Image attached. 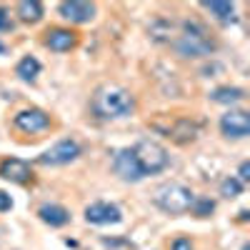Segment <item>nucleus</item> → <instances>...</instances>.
I'll return each mask as SVG.
<instances>
[{
	"label": "nucleus",
	"mask_w": 250,
	"mask_h": 250,
	"mask_svg": "<svg viewBox=\"0 0 250 250\" xmlns=\"http://www.w3.org/2000/svg\"><path fill=\"white\" fill-rule=\"evenodd\" d=\"M90 108L100 120H118V118H128L135 110V95L118 85V83H103L95 88Z\"/></svg>",
	"instance_id": "obj_1"
},
{
	"label": "nucleus",
	"mask_w": 250,
	"mask_h": 250,
	"mask_svg": "<svg viewBox=\"0 0 250 250\" xmlns=\"http://www.w3.org/2000/svg\"><path fill=\"white\" fill-rule=\"evenodd\" d=\"M153 203H155V208H160V210L168 213V215H183L193 208L195 193L190 188L180 185V183H163V185L155 188Z\"/></svg>",
	"instance_id": "obj_2"
},
{
	"label": "nucleus",
	"mask_w": 250,
	"mask_h": 250,
	"mask_svg": "<svg viewBox=\"0 0 250 250\" xmlns=\"http://www.w3.org/2000/svg\"><path fill=\"white\" fill-rule=\"evenodd\" d=\"M175 50L183 58H203V55H210L215 50V43L210 40V35L205 33L203 25L183 23V33L175 40Z\"/></svg>",
	"instance_id": "obj_3"
},
{
	"label": "nucleus",
	"mask_w": 250,
	"mask_h": 250,
	"mask_svg": "<svg viewBox=\"0 0 250 250\" xmlns=\"http://www.w3.org/2000/svg\"><path fill=\"white\" fill-rule=\"evenodd\" d=\"M130 150H133V155H135V160H138V168H140L143 178H145V175L163 173V170L170 165L168 150H165L160 143H155V140H138Z\"/></svg>",
	"instance_id": "obj_4"
},
{
	"label": "nucleus",
	"mask_w": 250,
	"mask_h": 250,
	"mask_svg": "<svg viewBox=\"0 0 250 250\" xmlns=\"http://www.w3.org/2000/svg\"><path fill=\"white\" fill-rule=\"evenodd\" d=\"M78 158H80V145H78V140L68 138V140L55 143L50 150H45L43 155L38 158V163L40 165H68V163H73Z\"/></svg>",
	"instance_id": "obj_5"
},
{
	"label": "nucleus",
	"mask_w": 250,
	"mask_h": 250,
	"mask_svg": "<svg viewBox=\"0 0 250 250\" xmlns=\"http://www.w3.org/2000/svg\"><path fill=\"white\" fill-rule=\"evenodd\" d=\"M220 133L225 138H233V140H243L250 135V118L245 110H228L220 118Z\"/></svg>",
	"instance_id": "obj_6"
},
{
	"label": "nucleus",
	"mask_w": 250,
	"mask_h": 250,
	"mask_svg": "<svg viewBox=\"0 0 250 250\" xmlns=\"http://www.w3.org/2000/svg\"><path fill=\"white\" fill-rule=\"evenodd\" d=\"M13 125L23 133H40V130L50 128V115L40 108H28V110H20L13 118Z\"/></svg>",
	"instance_id": "obj_7"
},
{
	"label": "nucleus",
	"mask_w": 250,
	"mask_h": 250,
	"mask_svg": "<svg viewBox=\"0 0 250 250\" xmlns=\"http://www.w3.org/2000/svg\"><path fill=\"white\" fill-rule=\"evenodd\" d=\"M85 220L90 225H115V223L123 220V213H120L118 205L98 200V203H90L85 208Z\"/></svg>",
	"instance_id": "obj_8"
},
{
	"label": "nucleus",
	"mask_w": 250,
	"mask_h": 250,
	"mask_svg": "<svg viewBox=\"0 0 250 250\" xmlns=\"http://www.w3.org/2000/svg\"><path fill=\"white\" fill-rule=\"evenodd\" d=\"M113 170H115L125 183H138V180H143V173H140V168H138V160H135V155H133L130 148H123V150L115 153V158H113Z\"/></svg>",
	"instance_id": "obj_9"
},
{
	"label": "nucleus",
	"mask_w": 250,
	"mask_h": 250,
	"mask_svg": "<svg viewBox=\"0 0 250 250\" xmlns=\"http://www.w3.org/2000/svg\"><path fill=\"white\" fill-rule=\"evenodd\" d=\"M0 178H5L10 183H18V185H25L33 178L30 163L20 160V158H5V160H0Z\"/></svg>",
	"instance_id": "obj_10"
},
{
	"label": "nucleus",
	"mask_w": 250,
	"mask_h": 250,
	"mask_svg": "<svg viewBox=\"0 0 250 250\" xmlns=\"http://www.w3.org/2000/svg\"><path fill=\"white\" fill-rule=\"evenodd\" d=\"M58 13L70 20V23H90V20L95 18V5L93 3H80V0H68V3H60L58 5Z\"/></svg>",
	"instance_id": "obj_11"
},
{
	"label": "nucleus",
	"mask_w": 250,
	"mask_h": 250,
	"mask_svg": "<svg viewBox=\"0 0 250 250\" xmlns=\"http://www.w3.org/2000/svg\"><path fill=\"white\" fill-rule=\"evenodd\" d=\"M78 45V35L68 28H50L45 33V48H50L53 53H68Z\"/></svg>",
	"instance_id": "obj_12"
},
{
	"label": "nucleus",
	"mask_w": 250,
	"mask_h": 250,
	"mask_svg": "<svg viewBox=\"0 0 250 250\" xmlns=\"http://www.w3.org/2000/svg\"><path fill=\"white\" fill-rule=\"evenodd\" d=\"M38 218L43 220V223H48L50 228H62V225L70 223V213H68L62 205H55V203L40 205V208H38Z\"/></svg>",
	"instance_id": "obj_13"
},
{
	"label": "nucleus",
	"mask_w": 250,
	"mask_h": 250,
	"mask_svg": "<svg viewBox=\"0 0 250 250\" xmlns=\"http://www.w3.org/2000/svg\"><path fill=\"white\" fill-rule=\"evenodd\" d=\"M160 130L168 135V138L178 140V143H188V140H195V135H198V125L190 123V120H185V118H180V120H175L173 128H160Z\"/></svg>",
	"instance_id": "obj_14"
},
{
	"label": "nucleus",
	"mask_w": 250,
	"mask_h": 250,
	"mask_svg": "<svg viewBox=\"0 0 250 250\" xmlns=\"http://www.w3.org/2000/svg\"><path fill=\"white\" fill-rule=\"evenodd\" d=\"M203 8L210 13L218 23H223V25L235 23V5L233 3H220V0H213V3H203Z\"/></svg>",
	"instance_id": "obj_15"
},
{
	"label": "nucleus",
	"mask_w": 250,
	"mask_h": 250,
	"mask_svg": "<svg viewBox=\"0 0 250 250\" xmlns=\"http://www.w3.org/2000/svg\"><path fill=\"white\" fill-rule=\"evenodd\" d=\"M18 18L23 23H38L43 18V3L40 0H20L18 3Z\"/></svg>",
	"instance_id": "obj_16"
},
{
	"label": "nucleus",
	"mask_w": 250,
	"mask_h": 250,
	"mask_svg": "<svg viewBox=\"0 0 250 250\" xmlns=\"http://www.w3.org/2000/svg\"><path fill=\"white\" fill-rule=\"evenodd\" d=\"M38 73H40V62H38L33 55H25V58L15 65V75H18L20 80H25V83H33V80L38 78Z\"/></svg>",
	"instance_id": "obj_17"
},
{
	"label": "nucleus",
	"mask_w": 250,
	"mask_h": 250,
	"mask_svg": "<svg viewBox=\"0 0 250 250\" xmlns=\"http://www.w3.org/2000/svg\"><path fill=\"white\" fill-rule=\"evenodd\" d=\"M245 98V90L243 88H230V85H225V88H215L210 93V100L213 103H225V105H233V103H240Z\"/></svg>",
	"instance_id": "obj_18"
},
{
	"label": "nucleus",
	"mask_w": 250,
	"mask_h": 250,
	"mask_svg": "<svg viewBox=\"0 0 250 250\" xmlns=\"http://www.w3.org/2000/svg\"><path fill=\"white\" fill-rule=\"evenodd\" d=\"M243 193V183L238 180V178H225L223 183H220V195H225V198H238Z\"/></svg>",
	"instance_id": "obj_19"
},
{
	"label": "nucleus",
	"mask_w": 250,
	"mask_h": 250,
	"mask_svg": "<svg viewBox=\"0 0 250 250\" xmlns=\"http://www.w3.org/2000/svg\"><path fill=\"white\" fill-rule=\"evenodd\" d=\"M190 210H193L195 215L205 218V215H210V213L215 210V203H213V200H208V198H195V203H193Z\"/></svg>",
	"instance_id": "obj_20"
},
{
	"label": "nucleus",
	"mask_w": 250,
	"mask_h": 250,
	"mask_svg": "<svg viewBox=\"0 0 250 250\" xmlns=\"http://www.w3.org/2000/svg\"><path fill=\"white\" fill-rule=\"evenodd\" d=\"M10 208H13V198H10L5 190H0V213L10 210Z\"/></svg>",
	"instance_id": "obj_21"
},
{
	"label": "nucleus",
	"mask_w": 250,
	"mask_h": 250,
	"mask_svg": "<svg viewBox=\"0 0 250 250\" xmlns=\"http://www.w3.org/2000/svg\"><path fill=\"white\" fill-rule=\"evenodd\" d=\"M238 180H240V183H248V180H250V163H248V160H245V163H240Z\"/></svg>",
	"instance_id": "obj_22"
},
{
	"label": "nucleus",
	"mask_w": 250,
	"mask_h": 250,
	"mask_svg": "<svg viewBox=\"0 0 250 250\" xmlns=\"http://www.w3.org/2000/svg\"><path fill=\"white\" fill-rule=\"evenodd\" d=\"M173 250H193V243L188 238H175L173 240Z\"/></svg>",
	"instance_id": "obj_23"
},
{
	"label": "nucleus",
	"mask_w": 250,
	"mask_h": 250,
	"mask_svg": "<svg viewBox=\"0 0 250 250\" xmlns=\"http://www.w3.org/2000/svg\"><path fill=\"white\" fill-rule=\"evenodd\" d=\"M8 28H10V18L3 8H0V30H8Z\"/></svg>",
	"instance_id": "obj_24"
},
{
	"label": "nucleus",
	"mask_w": 250,
	"mask_h": 250,
	"mask_svg": "<svg viewBox=\"0 0 250 250\" xmlns=\"http://www.w3.org/2000/svg\"><path fill=\"white\" fill-rule=\"evenodd\" d=\"M238 220H240V223H245V220H248V210H240V218H238Z\"/></svg>",
	"instance_id": "obj_25"
},
{
	"label": "nucleus",
	"mask_w": 250,
	"mask_h": 250,
	"mask_svg": "<svg viewBox=\"0 0 250 250\" xmlns=\"http://www.w3.org/2000/svg\"><path fill=\"white\" fill-rule=\"evenodd\" d=\"M243 250H250V245H248V243H245V245H243Z\"/></svg>",
	"instance_id": "obj_26"
},
{
	"label": "nucleus",
	"mask_w": 250,
	"mask_h": 250,
	"mask_svg": "<svg viewBox=\"0 0 250 250\" xmlns=\"http://www.w3.org/2000/svg\"><path fill=\"white\" fill-rule=\"evenodd\" d=\"M0 53H5V45H0Z\"/></svg>",
	"instance_id": "obj_27"
}]
</instances>
